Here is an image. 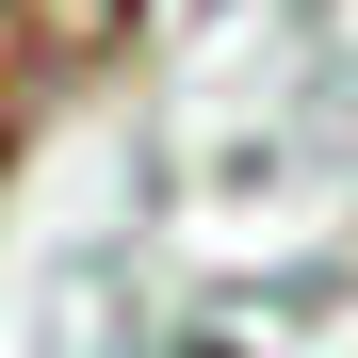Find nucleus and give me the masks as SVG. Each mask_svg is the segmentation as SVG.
<instances>
[{"instance_id": "1", "label": "nucleus", "mask_w": 358, "mask_h": 358, "mask_svg": "<svg viewBox=\"0 0 358 358\" xmlns=\"http://www.w3.org/2000/svg\"><path fill=\"white\" fill-rule=\"evenodd\" d=\"M33 82H49V49H33V0H0V147H17V114H33Z\"/></svg>"}]
</instances>
